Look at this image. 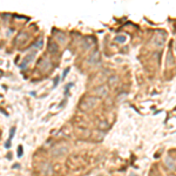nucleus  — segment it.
Instances as JSON below:
<instances>
[{
  "label": "nucleus",
  "instance_id": "obj_5",
  "mask_svg": "<svg viewBox=\"0 0 176 176\" xmlns=\"http://www.w3.org/2000/svg\"><path fill=\"white\" fill-rule=\"evenodd\" d=\"M34 56H35V52H32V53H29L28 55H26L25 59L23 60V62L20 64V68H21V69H25L26 66H27L28 64H31V62L33 61Z\"/></svg>",
  "mask_w": 176,
  "mask_h": 176
},
{
  "label": "nucleus",
  "instance_id": "obj_14",
  "mask_svg": "<svg viewBox=\"0 0 176 176\" xmlns=\"http://www.w3.org/2000/svg\"><path fill=\"white\" fill-rule=\"evenodd\" d=\"M115 41H116V42H125V41H126V37H125V35H118V37L115 38Z\"/></svg>",
  "mask_w": 176,
  "mask_h": 176
},
{
  "label": "nucleus",
  "instance_id": "obj_4",
  "mask_svg": "<svg viewBox=\"0 0 176 176\" xmlns=\"http://www.w3.org/2000/svg\"><path fill=\"white\" fill-rule=\"evenodd\" d=\"M40 170H41V173H42V175L44 176L53 175V167H52V164H50V162H45V163H42Z\"/></svg>",
  "mask_w": 176,
  "mask_h": 176
},
{
  "label": "nucleus",
  "instance_id": "obj_3",
  "mask_svg": "<svg viewBox=\"0 0 176 176\" xmlns=\"http://www.w3.org/2000/svg\"><path fill=\"white\" fill-rule=\"evenodd\" d=\"M38 67L40 68V71L42 72V73H45V72H48L50 69V67H52V64H50V60H47V59H41L39 62H38Z\"/></svg>",
  "mask_w": 176,
  "mask_h": 176
},
{
  "label": "nucleus",
  "instance_id": "obj_16",
  "mask_svg": "<svg viewBox=\"0 0 176 176\" xmlns=\"http://www.w3.org/2000/svg\"><path fill=\"white\" fill-rule=\"evenodd\" d=\"M72 87H73V83H72V82H71V83H68V85H67V88L65 89V94H68V91H69Z\"/></svg>",
  "mask_w": 176,
  "mask_h": 176
},
{
  "label": "nucleus",
  "instance_id": "obj_6",
  "mask_svg": "<svg viewBox=\"0 0 176 176\" xmlns=\"http://www.w3.org/2000/svg\"><path fill=\"white\" fill-rule=\"evenodd\" d=\"M94 94L96 95V96H104V95H107L108 94V87L106 86V85H102V86H99L95 91H94Z\"/></svg>",
  "mask_w": 176,
  "mask_h": 176
},
{
  "label": "nucleus",
  "instance_id": "obj_7",
  "mask_svg": "<svg viewBox=\"0 0 176 176\" xmlns=\"http://www.w3.org/2000/svg\"><path fill=\"white\" fill-rule=\"evenodd\" d=\"M27 39H28V34L25 33V32H20L17 35V38H15V45H23V44H25L26 41H27Z\"/></svg>",
  "mask_w": 176,
  "mask_h": 176
},
{
  "label": "nucleus",
  "instance_id": "obj_10",
  "mask_svg": "<svg viewBox=\"0 0 176 176\" xmlns=\"http://www.w3.org/2000/svg\"><path fill=\"white\" fill-rule=\"evenodd\" d=\"M58 50H59L58 44L55 41H50V44H48V52L50 54H55Z\"/></svg>",
  "mask_w": 176,
  "mask_h": 176
},
{
  "label": "nucleus",
  "instance_id": "obj_9",
  "mask_svg": "<svg viewBox=\"0 0 176 176\" xmlns=\"http://www.w3.org/2000/svg\"><path fill=\"white\" fill-rule=\"evenodd\" d=\"M88 61H89V64H96V62H99V61H100V54H99V52L95 50V53H93V54L89 56Z\"/></svg>",
  "mask_w": 176,
  "mask_h": 176
},
{
  "label": "nucleus",
  "instance_id": "obj_15",
  "mask_svg": "<svg viewBox=\"0 0 176 176\" xmlns=\"http://www.w3.org/2000/svg\"><path fill=\"white\" fill-rule=\"evenodd\" d=\"M23 154H24V153H23V146H19V147H18V157H21Z\"/></svg>",
  "mask_w": 176,
  "mask_h": 176
},
{
  "label": "nucleus",
  "instance_id": "obj_12",
  "mask_svg": "<svg viewBox=\"0 0 176 176\" xmlns=\"http://www.w3.org/2000/svg\"><path fill=\"white\" fill-rule=\"evenodd\" d=\"M15 127H12L11 128V134H9V137H8V141H7V143L5 145V147L6 148H8V147H11V141H12V139L14 137V135H15Z\"/></svg>",
  "mask_w": 176,
  "mask_h": 176
},
{
  "label": "nucleus",
  "instance_id": "obj_2",
  "mask_svg": "<svg viewBox=\"0 0 176 176\" xmlns=\"http://www.w3.org/2000/svg\"><path fill=\"white\" fill-rule=\"evenodd\" d=\"M96 102H98V99H96V98H94V96H88V98H86V99H83V100L81 101L80 108H81L82 110H89V109H92V108L95 106Z\"/></svg>",
  "mask_w": 176,
  "mask_h": 176
},
{
  "label": "nucleus",
  "instance_id": "obj_8",
  "mask_svg": "<svg viewBox=\"0 0 176 176\" xmlns=\"http://www.w3.org/2000/svg\"><path fill=\"white\" fill-rule=\"evenodd\" d=\"M54 35H55L56 40H58L60 44H65V41H66V35H65L62 32L56 31V32H54Z\"/></svg>",
  "mask_w": 176,
  "mask_h": 176
},
{
  "label": "nucleus",
  "instance_id": "obj_11",
  "mask_svg": "<svg viewBox=\"0 0 176 176\" xmlns=\"http://www.w3.org/2000/svg\"><path fill=\"white\" fill-rule=\"evenodd\" d=\"M42 46H44V40H42V39H40L39 41H35L33 45H31L29 50H40Z\"/></svg>",
  "mask_w": 176,
  "mask_h": 176
},
{
  "label": "nucleus",
  "instance_id": "obj_1",
  "mask_svg": "<svg viewBox=\"0 0 176 176\" xmlns=\"http://www.w3.org/2000/svg\"><path fill=\"white\" fill-rule=\"evenodd\" d=\"M67 151H68V148H67L66 145L59 143V145H55V146L52 148L50 154H52L53 157H60V156H64L65 154H67Z\"/></svg>",
  "mask_w": 176,
  "mask_h": 176
},
{
  "label": "nucleus",
  "instance_id": "obj_13",
  "mask_svg": "<svg viewBox=\"0 0 176 176\" xmlns=\"http://www.w3.org/2000/svg\"><path fill=\"white\" fill-rule=\"evenodd\" d=\"M91 39H92V38H86V39L83 40V44L86 42V45H83V46L86 47V50H87V48H91V47L94 45V41H93V40H91Z\"/></svg>",
  "mask_w": 176,
  "mask_h": 176
},
{
  "label": "nucleus",
  "instance_id": "obj_18",
  "mask_svg": "<svg viewBox=\"0 0 176 176\" xmlns=\"http://www.w3.org/2000/svg\"><path fill=\"white\" fill-rule=\"evenodd\" d=\"M69 69H71V68H67L66 71H64V77H65V76H66V75H67V74H68V72H69Z\"/></svg>",
  "mask_w": 176,
  "mask_h": 176
},
{
  "label": "nucleus",
  "instance_id": "obj_17",
  "mask_svg": "<svg viewBox=\"0 0 176 176\" xmlns=\"http://www.w3.org/2000/svg\"><path fill=\"white\" fill-rule=\"evenodd\" d=\"M59 81H60V79H59V77H56V79L54 80V86H53V87H56V86H58V83H59Z\"/></svg>",
  "mask_w": 176,
  "mask_h": 176
}]
</instances>
